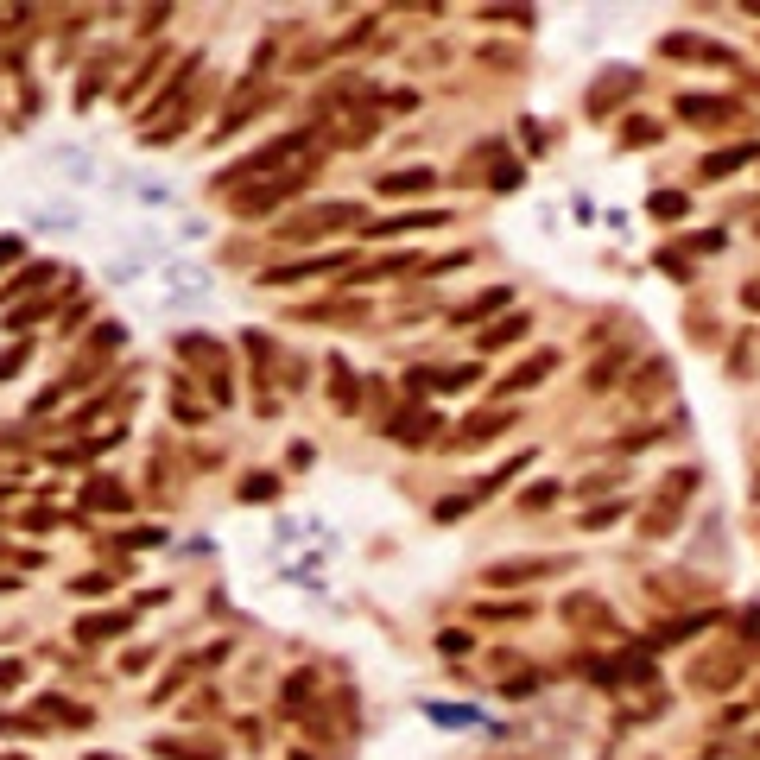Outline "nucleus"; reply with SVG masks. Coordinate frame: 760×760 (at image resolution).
Wrapping results in <instances>:
<instances>
[{
    "label": "nucleus",
    "mask_w": 760,
    "mask_h": 760,
    "mask_svg": "<svg viewBox=\"0 0 760 760\" xmlns=\"http://www.w3.org/2000/svg\"><path fill=\"white\" fill-rule=\"evenodd\" d=\"M564 621H570V628H609L615 633V609H609L602 596L577 590V596H564Z\"/></svg>",
    "instance_id": "7ed1b4c3"
},
{
    "label": "nucleus",
    "mask_w": 760,
    "mask_h": 760,
    "mask_svg": "<svg viewBox=\"0 0 760 760\" xmlns=\"http://www.w3.org/2000/svg\"><path fill=\"white\" fill-rule=\"evenodd\" d=\"M386 437H399V444H425V437H431V418H425V412H406V418H393Z\"/></svg>",
    "instance_id": "9b49d317"
},
{
    "label": "nucleus",
    "mask_w": 760,
    "mask_h": 760,
    "mask_svg": "<svg viewBox=\"0 0 760 760\" xmlns=\"http://www.w3.org/2000/svg\"><path fill=\"white\" fill-rule=\"evenodd\" d=\"M13 760H19V755H13Z\"/></svg>",
    "instance_id": "393cba45"
},
{
    "label": "nucleus",
    "mask_w": 760,
    "mask_h": 760,
    "mask_svg": "<svg viewBox=\"0 0 760 760\" xmlns=\"http://www.w3.org/2000/svg\"><path fill=\"white\" fill-rule=\"evenodd\" d=\"M121 628H127V615H83V621H77V640L96 646V640H115Z\"/></svg>",
    "instance_id": "1a4fd4ad"
},
{
    "label": "nucleus",
    "mask_w": 760,
    "mask_h": 760,
    "mask_svg": "<svg viewBox=\"0 0 760 760\" xmlns=\"http://www.w3.org/2000/svg\"><path fill=\"white\" fill-rule=\"evenodd\" d=\"M748 13H755V19H760V6H748Z\"/></svg>",
    "instance_id": "b1692460"
},
{
    "label": "nucleus",
    "mask_w": 760,
    "mask_h": 760,
    "mask_svg": "<svg viewBox=\"0 0 760 760\" xmlns=\"http://www.w3.org/2000/svg\"><path fill=\"white\" fill-rule=\"evenodd\" d=\"M742 165H755V139H742V146H723V152H710V159H704V178H729V171H742Z\"/></svg>",
    "instance_id": "0eeeda50"
},
{
    "label": "nucleus",
    "mask_w": 760,
    "mask_h": 760,
    "mask_svg": "<svg viewBox=\"0 0 760 760\" xmlns=\"http://www.w3.org/2000/svg\"><path fill=\"white\" fill-rule=\"evenodd\" d=\"M558 570H564V558H501V564H488L482 583L507 590V583H532V577H558Z\"/></svg>",
    "instance_id": "f03ea898"
},
{
    "label": "nucleus",
    "mask_w": 760,
    "mask_h": 760,
    "mask_svg": "<svg viewBox=\"0 0 760 760\" xmlns=\"http://www.w3.org/2000/svg\"><path fill=\"white\" fill-rule=\"evenodd\" d=\"M551 368H558V355H551V349H539L532 362H519V368H513V375L501 380V393H532V386H539V380L551 375Z\"/></svg>",
    "instance_id": "39448f33"
},
{
    "label": "nucleus",
    "mask_w": 760,
    "mask_h": 760,
    "mask_svg": "<svg viewBox=\"0 0 760 760\" xmlns=\"http://www.w3.org/2000/svg\"><path fill=\"white\" fill-rule=\"evenodd\" d=\"M13 253H19V248H13V241H0V266H6V260H13Z\"/></svg>",
    "instance_id": "4be33fe9"
},
{
    "label": "nucleus",
    "mask_w": 760,
    "mask_h": 760,
    "mask_svg": "<svg viewBox=\"0 0 760 760\" xmlns=\"http://www.w3.org/2000/svg\"><path fill=\"white\" fill-rule=\"evenodd\" d=\"M652 133H659V127H652V121H628V139H633V146H646Z\"/></svg>",
    "instance_id": "6ab92c4d"
},
{
    "label": "nucleus",
    "mask_w": 760,
    "mask_h": 760,
    "mask_svg": "<svg viewBox=\"0 0 760 760\" xmlns=\"http://www.w3.org/2000/svg\"><path fill=\"white\" fill-rule=\"evenodd\" d=\"M742 628H748V640H760V609H748V615H742Z\"/></svg>",
    "instance_id": "412c9836"
},
{
    "label": "nucleus",
    "mask_w": 760,
    "mask_h": 760,
    "mask_svg": "<svg viewBox=\"0 0 760 760\" xmlns=\"http://www.w3.org/2000/svg\"><path fill=\"white\" fill-rule=\"evenodd\" d=\"M83 760H115V755H83Z\"/></svg>",
    "instance_id": "5701e85b"
},
{
    "label": "nucleus",
    "mask_w": 760,
    "mask_h": 760,
    "mask_svg": "<svg viewBox=\"0 0 760 760\" xmlns=\"http://www.w3.org/2000/svg\"><path fill=\"white\" fill-rule=\"evenodd\" d=\"M526 330H532L526 317H501V324H488V330L476 336V349H507V343H519Z\"/></svg>",
    "instance_id": "6e6552de"
},
{
    "label": "nucleus",
    "mask_w": 760,
    "mask_h": 760,
    "mask_svg": "<svg viewBox=\"0 0 760 760\" xmlns=\"http://www.w3.org/2000/svg\"><path fill=\"white\" fill-rule=\"evenodd\" d=\"M272 495H279V482H272V476H253L248 488H241V501H272Z\"/></svg>",
    "instance_id": "4468645a"
},
{
    "label": "nucleus",
    "mask_w": 760,
    "mask_h": 760,
    "mask_svg": "<svg viewBox=\"0 0 760 760\" xmlns=\"http://www.w3.org/2000/svg\"><path fill=\"white\" fill-rule=\"evenodd\" d=\"M38 279H51V266H32V272H19V279L6 285V298H13V292H26V285H38Z\"/></svg>",
    "instance_id": "f3484780"
},
{
    "label": "nucleus",
    "mask_w": 760,
    "mask_h": 760,
    "mask_svg": "<svg viewBox=\"0 0 760 760\" xmlns=\"http://www.w3.org/2000/svg\"><path fill=\"white\" fill-rule=\"evenodd\" d=\"M495 304H507V292H501V285H495V292H482L476 304H463V311H457V324H476V317H488Z\"/></svg>",
    "instance_id": "ddd939ff"
},
{
    "label": "nucleus",
    "mask_w": 760,
    "mask_h": 760,
    "mask_svg": "<svg viewBox=\"0 0 760 760\" xmlns=\"http://www.w3.org/2000/svg\"><path fill=\"white\" fill-rule=\"evenodd\" d=\"M652 216H684V197H678V190H665V197H652Z\"/></svg>",
    "instance_id": "2eb2a0df"
},
{
    "label": "nucleus",
    "mask_w": 760,
    "mask_h": 760,
    "mask_svg": "<svg viewBox=\"0 0 760 760\" xmlns=\"http://www.w3.org/2000/svg\"><path fill=\"white\" fill-rule=\"evenodd\" d=\"M615 513H621V501H609V507H596V513H583V526H590V532H596V526H609V519H615Z\"/></svg>",
    "instance_id": "a211bd4d"
},
{
    "label": "nucleus",
    "mask_w": 760,
    "mask_h": 760,
    "mask_svg": "<svg viewBox=\"0 0 760 760\" xmlns=\"http://www.w3.org/2000/svg\"><path fill=\"white\" fill-rule=\"evenodd\" d=\"M501 425H513V412H482V418H469V431H463V444H488Z\"/></svg>",
    "instance_id": "f8f14e48"
},
{
    "label": "nucleus",
    "mask_w": 760,
    "mask_h": 760,
    "mask_svg": "<svg viewBox=\"0 0 760 760\" xmlns=\"http://www.w3.org/2000/svg\"><path fill=\"white\" fill-rule=\"evenodd\" d=\"M628 89H633V77H628V70H615V83H596V89H590V115H602V108H615V102H621Z\"/></svg>",
    "instance_id": "9d476101"
},
{
    "label": "nucleus",
    "mask_w": 760,
    "mask_h": 760,
    "mask_svg": "<svg viewBox=\"0 0 760 760\" xmlns=\"http://www.w3.org/2000/svg\"><path fill=\"white\" fill-rule=\"evenodd\" d=\"M431 184H437V171L412 165V171H386V178H380V197H418V190H431Z\"/></svg>",
    "instance_id": "423d86ee"
},
{
    "label": "nucleus",
    "mask_w": 760,
    "mask_h": 760,
    "mask_svg": "<svg viewBox=\"0 0 760 760\" xmlns=\"http://www.w3.org/2000/svg\"><path fill=\"white\" fill-rule=\"evenodd\" d=\"M343 222H362V203H317V210H298V216H285V241H317V235H330V229H343Z\"/></svg>",
    "instance_id": "f257e3e1"
},
{
    "label": "nucleus",
    "mask_w": 760,
    "mask_h": 760,
    "mask_svg": "<svg viewBox=\"0 0 760 760\" xmlns=\"http://www.w3.org/2000/svg\"><path fill=\"white\" fill-rule=\"evenodd\" d=\"M678 115H684V121H742V108H735V102H723V96H684V102H678Z\"/></svg>",
    "instance_id": "20e7f679"
},
{
    "label": "nucleus",
    "mask_w": 760,
    "mask_h": 760,
    "mask_svg": "<svg viewBox=\"0 0 760 760\" xmlns=\"http://www.w3.org/2000/svg\"><path fill=\"white\" fill-rule=\"evenodd\" d=\"M89 507H127V495H121V488H102V482H96V488H89Z\"/></svg>",
    "instance_id": "dca6fc26"
},
{
    "label": "nucleus",
    "mask_w": 760,
    "mask_h": 760,
    "mask_svg": "<svg viewBox=\"0 0 760 760\" xmlns=\"http://www.w3.org/2000/svg\"><path fill=\"white\" fill-rule=\"evenodd\" d=\"M742 304H748V311H760V279H755V285H742Z\"/></svg>",
    "instance_id": "aec40b11"
}]
</instances>
